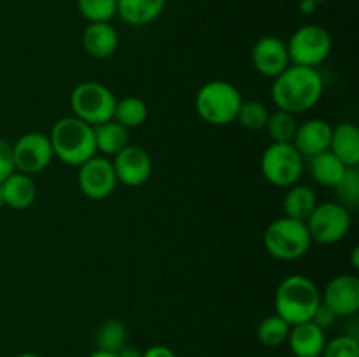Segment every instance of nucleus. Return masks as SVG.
Returning a JSON list of instances; mask_svg holds the SVG:
<instances>
[{"label": "nucleus", "instance_id": "nucleus-1", "mask_svg": "<svg viewBox=\"0 0 359 357\" xmlns=\"http://www.w3.org/2000/svg\"><path fill=\"white\" fill-rule=\"evenodd\" d=\"M325 91L321 74L318 69L291 65L276 77L272 84L273 104L279 111L302 114L319 104Z\"/></svg>", "mask_w": 359, "mask_h": 357}, {"label": "nucleus", "instance_id": "nucleus-2", "mask_svg": "<svg viewBox=\"0 0 359 357\" xmlns=\"http://www.w3.org/2000/svg\"><path fill=\"white\" fill-rule=\"evenodd\" d=\"M319 304L321 293L309 276H287L276 290V314L290 326L312 321Z\"/></svg>", "mask_w": 359, "mask_h": 357}, {"label": "nucleus", "instance_id": "nucleus-3", "mask_svg": "<svg viewBox=\"0 0 359 357\" xmlns=\"http://www.w3.org/2000/svg\"><path fill=\"white\" fill-rule=\"evenodd\" d=\"M49 142L53 154L70 167H81L97 153L93 126L76 115L58 119L51 130Z\"/></svg>", "mask_w": 359, "mask_h": 357}, {"label": "nucleus", "instance_id": "nucleus-4", "mask_svg": "<svg viewBox=\"0 0 359 357\" xmlns=\"http://www.w3.org/2000/svg\"><path fill=\"white\" fill-rule=\"evenodd\" d=\"M195 105L203 121L214 126H224L237 118L242 97L241 91L228 80H210L198 90Z\"/></svg>", "mask_w": 359, "mask_h": 357}, {"label": "nucleus", "instance_id": "nucleus-5", "mask_svg": "<svg viewBox=\"0 0 359 357\" xmlns=\"http://www.w3.org/2000/svg\"><path fill=\"white\" fill-rule=\"evenodd\" d=\"M266 252L279 261H294L311 248V234L304 220L280 217L273 220L263 237Z\"/></svg>", "mask_w": 359, "mask_h": 357}, {"label": "nucleus", "instance_id": "nucleus-6", "mask_svg": "<svg viewBox=\"0 0 359 357\" xmlns=\"http://www.w3.org/2000/svg\"><path fill=\"white\" fill-rule=\"evenodd\" d=\"M116 97L105 84L86 80L74 88L70 94V107L74 115L91 126L102 125L114 118Z\"/></svg>", "mask_w": 359, "mask_h": 357}, {"label": "nucleus", "instance_id": "nucleus-7", "mask_svg": "<svg viewBox=\"0 0 359 357\" xmlns=\"http://www.w3.org/2000/svg\"><path fill=\"white\" fill-rule=\"evenodd\" d=\"M286 46L293 65L316 69L332 52V35L319 24H304L291 35Z\"/></svg>", "mask_w": 359, "mask_h": 357}, {"label": "nucleus", "instance_id": "nucleus-8", "mask_svg": "<svg viewBox=\"0 0 359 357\" xmlns=\"http://www.w3.org/2000/svg\"><path fill=\"white\" fill-rule=\"evenodd\" d=\"M262 172L270 184L277 188H291L304 172V158L293 144L272 142L262 156Z\"/></svg>", "mask_w": 359, "mask_h": 357}, {"label": "nucleus", "instance_id": "nucleus-9", "mask_svg": "<svg viewBox=\"0 0 359 357\" xmlns=\"http://www.w3.org/2000/svg\"><path fill=\"white\" fill-rule=\"evenodd\" d=\"M305 224H307L312 241L323 245L337 244L349 233L351 214L347 206L340 205V203L326 202L316 205L314 212L309 216Z\"/></svg>", "mask_w": 359, "mask_h": 357}, {"label": "nucleus", "instance_id": "nucleus-10", "mask_svg": "<svg viewBox=\"0 0 359 357\" xmlns=\"http://www.w3.org/2000/svg\"><path fill=\"white\" fill-rule=\"evenodd\" d=\"M53 147L49 136L39 132H28L21 135L13 146L14 168L21 174H39L51 164Z\"/></svg>", "mask_w": 359, "mask_h": 357}, {"label": "nucleus", "instance_id": "nucleus-11", "mask_svg": "<svg viewBox=\"0 0 359 357\" xmlns=\"http://www.w3.org/2000/svg\"><path fill=\"white\" fill-rule=\"evenodd\" d=\"M116 178L112 161L105 156H93L79 167V188L90 200H105L116 189Z\"/></svg>", "mask_w": 359, "mask_h": 357}, {"label": "nucleus", "instance_id": "nucleus-12", "mask_svg": "<svg viewBox=\"0 0 359 357\" xmlns=\"http://www.w3.org/2000/svg\"><path fill=\"white\" fill-rule=\"evenodd\" d=\"M116 178L128 188H139L146 184L153 172V161L149 153L140 146H126L119 150L112 161Z\"/></svg>", "mask_w": 359, "mask_h": 357}, {"label": "nucleus", "instance_id": "nucleus-13", "mask_svg": "<svg viewBox=\"0 0 359 357\" xmlns=\"http://www.w3.org/2000/svg\"><path fill=\"white\" fill-rule=\"evenodd\" d=\"M321 303L335 317H349L359 310V279L356 275H337L330 280L321 296Z\"/></svg>", "mask_w": 359, "mask_h": 357}, {"label": "nucleus", "instance_id": "nucleus-14", "mask_svg": "<svg viewBox=\"0 0 359 357\" xmlns=\"http://www.w3.org/2000/svg\"><path fill=\"white\" fill-rule=\"evenodd\" d=\"M251 59L255 69L262 76L273 77V79L290 66L286 42L273 35H266L256 41V44L252 46Z\"/></svg>", "mask_w": 359, "mask_h": 357}, {"label": "nucleus", "instance_id": "nucleus-15", "mask_svg": "<svg viewBox=\"0 0 359 357\" xmlns=\"http://www.w3.org/2000/svg\"><path fill=\"white\" fill-rule=\"evenodd\" d=\"M333 128L325 119H309L304 125L297 126L293 136V146L302 158H312L319 153L330 150Z\"/></svg>", "mask_w": 359, "mask_h": 357}, {"label": "nucleus", "instance_id": "nucleus-16", "mask_svg": "<svg viewBox=\"0 0 359 357\" xmlns=\"http://www.w3.org/2000/svg\"><path fill=\"white\" fill-rule=\"evenodd\" d=\"M287 343L294 357H321L326 345L325 329L312 321L291 326Z\"/></svg>", "mask_w": 359, "mask_h": 357}, {"label": "nucleus", "instance_id": "nucleus-17", "mask_svg": "<svg viewBox=\"0 0 359 357\" xmlns=\"http://www.w3.org/2000/svg\"><path fill=\"white\" fill-rule=\"evenodd\" d=\"M2 203L14 210H25L34 205L37 198V186L34 178L21 172H13L6 181L0 184Z\"/></svg>", "mask_w": 359, "mask_h": 357}, {"label": "nucleus", "instance_id": "nucleus-18", "mask_svg": "<svg viewBox=\"0 0 359 357\" xmlns=\"http://www.w3.org/2000/svg\"><path fill=\"white\" fill-rule=\"evenodd\" d=\"M119 37L111 23H90L83 34V46L97 59L109 58L118 49Z\"/></svg>", "mask_w": 359, "mask_h": 357}, {"label": "nucleus", "instance_id": "nucleus-19", "mask_svg": "<svg viewBox=\"0 0 359 357\" xmlns=\"http://www.w3.org/2000/svg\"><path fill=\"white\" fill-rule=\"evenodd\" d=\"M330 150L346 167H356L359 163V130L353 122H340L333 128Z\"/></svg>", "mask_w": 359, "mask_h": 357}, {"label": "nucleus", "instance_id": "nucleus-20", "mask_svg": "<svg viewBox=\"0 0 359 357\" xmlns=\"http://www.w3.org/2000/svg\"><path fill=\"white\" fill-rule=\"evenodd\" d=\"M165 0H118V14L125 23L144 27L160 18Z\"/></svg>", "mask_w": 359, "mask_h": 357}, {"label": "nucleus", "instance_id": "nucleus-21", "mask_svg": "<svg viewBox=\"0 0 359 357\" xmlns=\"http://www.w3.org/2000/svg\"><path fill=\"white\" fill-rule=\"evenodd\" d=\"M309 168L316 182L326 188H335L349 167H346L332 150H325L311 158Z\"/></svg>", "mask_w": 359, "mask_h": 357}, {"label": "nucleus", "instance_id": "nucleus-22", "mask_svg": "<svg viewBox=\"0 0 359 357\" xmlns=\"http://www.w3.org/2000/svg\"><path fill=\"white\" fill-rule=\"evenodd\" d=\"M316 205H318V198H316L314 189L305 184L291 186V189L286 192L283 202L286 217L304 220V223L314 212Z\"/></svg>", "mask_w": 359, "mask_h": 357}, {"label": "nucleus", "instance_id": "nucleus-23", "mask_svg": "<svg viewBox=\"0 0 359 357\" xmlns=\"http://www.w3.org/2000/svg\"><path fill=\"white\" fill-rule=\"evenodd\" d=\"M95 146L104 156H116L121 149L128 146V130L116 121L102 122L93 126Z\"/></svg>", "mask_w": 359, "mask_h": 357}, {"label": "nucleus", "instance_id": "nucleus-24", "mask_svg": "<svg viewBox=\"0 0 359 357\" xmlns=\"http://www.w3.org/2000/svg\"><path fill=\"white\" fill-rule=\"evenodd\" d=\"M147 105L146 102L137 97H126L116 102L114 108V121L121 126L128 128H137L147 119Z\"/></svg>", "mask_w": 359, "mask_h": 357}, {"label": "nucleus", "instance_id": "nucleus-25", "mask_svg": "<svg viewBox=\"0 0 359 357\" xmlns=\"http://www.w3.org/2000/svg\"><path fill=\"white\" fill-rule=\"evenodd\" d=\"M290 329L291 326L287 324L284 318H280L279 315L273 314L259 322L258 329H256V336H258L259 343H263L265 346H269V349H277V346L284 345V343L287 342Z\"/></svg>", "mask_w": 359, "mask_h": 357}, {"label": "nucleus", "instance_id": "nucleus-26", "mask_svg": "<svg viewBox=\"0 0 359 357\" xmlns=\"http://www.w3.org/2000/svg\"><path fill=\"white\" fill-rule=\"evenodd\" d=\"M297 121H294L293 114L284 111L270 112L269 119H266V132L272 142L276 144H291L293 142L294 132H297Z\"/></svg>", "mask_w": 359, "mask_h": 357}, {"label": "nucleus", "instance_id": "nucleus-27", "mask_svg": "<svg viewBox=\"0 0 359 357\" xmlns=\"http://www.w3.org/2000/svg\"><path fill=\"white\" fill-rule=\"evenodd\" d=\"M97 345L98 350L118 354L126 345V326L116 318L104 322L97 332Z\"/></svg>", "mask_w": 359, "mask_h": 357}, {"label": "nucleus", "instance_id": "nucleus-28", "mask_svg": "<svg viewBox=\"0 0 359 357\" xmlns=\"http://www.w3.org/2000/svg\"><path fill=\"white\" fill-rule=\"evenodd\" d=\"M77 9L90 23H109L118 14V0H77Z\"/></svg>", "mask_w": 359, "mask_h": 357}, {"label": "nucleus", "instance_id": "nucleus-29", "mask_svg": "<svg viewBox=\"0 0 359 357\" xmlns=\"http://www.w3.org/2000/svg\"><path fill=\"white\" fill-rule=\"evenodd\" d=\"M269 115H270L269 107H266L265 104H262V102L258 100H249V102H242L235 121H237L242 128H248V130H252V132H256V130L265 128Z\"/></svg>", "mask_w": 359, "mask_h": 357}, {"label": "nucleus", "instance_id": "nucleus-30", "mask_svg": "<svg viewBox=\"0 0 359 357\" xmlns=\"http://www.w3.org/2000/svg\"><path fill=\"white\" fill-rule=\"evenodd\" d=\"M337 192H339L340 205H356L359 202V172L356 167H349L344 174V177L340 178L339 184L335 186Z\"/></svg>", "mask_w": 359, "mask_h": 357}, {"label": "nucleus", "instance_id": "nucleus-31", "mask_svg": "<svg viewBox=\"0 0 359 357\" xmlns=\"http://www.w3.org/2000/svg\"><path fill=\"white\" fill-rule=\"evenodd\" d=\"M321 357H359V342L351 335L335 336L326 342Z\"/></svg>", "mask_w": 359, "mask_h": 357}, {"label": "nucleus", "instance_id": "nucleus-32", "mask_svg": "<svg viewBox=\"0 0 359 357\" xmlns=\"http://www.w3.org/2000/svg\"><path fill=\"white\" fill-rule=\"evenodd\" d=\"M13 172H16L13 160V146H11L7 140L0 139V184H2Z\"/></svg>", "mask_w": 359, "mask_h": 357}, {"label": "nucleus", "instance_id": "nucleus-33", "mask_svg": "<svg viewBox=\"0 0 359 357\" xmlns=\"http://www.w3.org/2000/svg\"><path fill=\"white\" fill-rule=\"evenodd\" d=\"M312 322H314V324H318L321 329H326V328H330L333 322H335V314H333L332 310H328V308L321 303L319 304L318 312H316L314 318H312Z\"/></svg>", "mask_w": 359, "mask_h": 357}, {"label": "nucleus", "instance_id": "nucleus-34", "mask_svg": "<svg viewBox=\"0 0 359 357\" xmlns=\"http://www.w3.org/2000/svg\"><path fill=\"white\" fill-rule=\"evenodd\" d=\"M142 357H177V354L165 345H153L142 352Z\"/></svg>", "mask_w": 359, "mask_h": 357}, {"label": "nucleus", "instance_id": "nucleus-35", "mask_svg": "<svg viewBox=\"0 0 359 357\" xmlns=\"http://www.w3.org/2000/svg\"><path fill=\"white\" fill-rule=\"evenodd\" d=\"M118 357H142V352L135 346H123L121 350L118 352Z\"/></svg>", "mask_w": 359, "mask_h": 357}, {"label": "nucleus", "instance_id": "nucleus-36", "mask_svg": "<svg viewBox=\"0 0 359 357\" xmlns=\"http://www.w3.org/2000/svg\"><path fill=\"white\" fill-rule=\"evenodd\" d=\"M318 9V4L314 0H300V10L304 14H312Z\"/></svg>", "mask_w": 359, "mask_h": 357}, {"label": "nucleus", "instance_id": "nucleus-37", "mask_svg": "<svg viewBox=\"0 0 359 357\" xmlns=\"http://www.w3.org/2000/svg\"><path fill=\"white\" fill-rule=\"evenodd\" d=\"M88 357H118V354L114 352H105V350H95L93 354H90Z\"/></svg>", "mask_w": 359, "mask_h": 357}, {"label": "nucleus", "instance_id": "nucleus-38", "mask_svg": "<svg viewBox=\"0 0 359 357\" xmlns=\"http://www.w3.org/2000/svg\"><path fill=\"white\" fill-rule=\"evenodd\" d=\"M353 265H354V268H359V262H358V248H354V252H353Z\"/></svg>", "mask_w": 359, "mask_h": 357}, {"label": "nucleus", "instance_id": "nucleus-39", "mask_svg": "<svg viewBox=\"0 0 359 357\" xmlns=\"http://www.w3.org/2000/svg\"><path fill=\"white\" fill-rule=\"evenodd\" d=\"M16 357H41V356H37V354H34V352H23Z\"/></svg>", "mask_w": 359, "mask_h": 357}, {"label": "nucleus", "instance_id": "nucleus-40", "mask_svg": "<svg viewBox=\"0 0 359 357\" xmlns=\"http://www.w3.org/2000/svg\"><path fill=\"white\" fill-rule=\"evenodd\" d=\"M314 2L318 4V6H319V4H321V2H325V0H314Z\"/></svg>", "mask_w": 359, "mask_h": 357}]
</instances>
